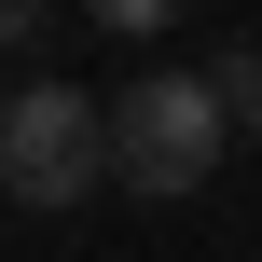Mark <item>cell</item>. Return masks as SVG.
I'll list each match as a JSON object with an SVG mask.
<instances>
[{
    "mask_svg": "<svg viewBox=\"0 0 262 262\" xmlns=\"http://www.w3.org/2000/svg\"><path fill=\"white\" fill-rule=\"evenodd\" d=\"M221 152H235V111H221L207 69H138V83L111 97V180H124V193L180 207V193H207Z\"/></svg>",
    "mask_w": 262,
    "mask_h": 262,
    "instance_id": "cell-1",
    "label": "cell"
},
{
    "mask_svg": "<svg viewBox=\"0 0 262 262\" xmlns=\"http://www.w3.org/2000/svg\"><path fill=\"white\" fill-rule=\"evenodd\" d=\"M0 193L14 207H83V193H111V97H83V83H14V111H0Z\"/></svg>",
    "mask_w": 262,
    "mask_h": 262,
    "instance_id": "cell-2",
    "label": "cell"
},
{
    "mask_svg": "<svg viewBox=\"0 0 262 262\" xmlns=\"http://www.w3.org/2000/svg\"><path fill=\"white\" fill-rule=\"evenodd\" d=\"M207 83H221L235 138H262V41H221V55H207Z\"/></svg>",
    "mask_w": 262,
    "mask_h": 262,
    "instance_id": "cell-3",
    "label": "cell"
}]
</instances>
